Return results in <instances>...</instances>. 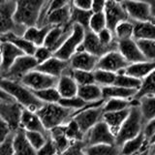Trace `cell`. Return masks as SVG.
I'll return each mask as SVG.
<instances>
[{
    "label": "cell",
    "mask_w": 155,
    "mask_h": 155,
    "mask_svg": "<svg viewBox=\"0 0 155 155\" xmlns=\"http://www.w3.org/2000/svg\"><path fill=\"white\" fill-rule=\"evenodd\" d=\"M70 18H71V1H69V3L66 6L48 13L47 18V24L51 26H64L70 23Z\"/></svg>",
    "instance_id": "obj_26"
},
{
    "label": "cell",
    "mask_w": 155,
    "mask_h": 155,
    "mask_svg": "<svg viewBox=\"0 0 155 155\" xmlns=\"http://www.w3.org/2000/svg\"><path fill=\"white\" fill-rule=\"evenodd\" d=\"M33 93L37 97V99L41 101L43 104H58V102L61 99L56 87L36 91L33 92Z\"/></svg>",
    "instance_id": "obj_41"
},
{
    "label": "cell",
    "mask_w": 155,
    "mask_h": 155,
    "mask_svg": "<svg viewBox=\"0 0 155 155\" xmlns=\"http://www.w3.org/2000/svg\"><path fill=\"white\" fill-rule=\"evenodd\" d=\"M104 15L106 17L107 28L111 32L114 31L115 27L120 22L129 19L122 3L118 1H106Z\"/></svg>",
    "instance_id": "obj_15"
},
{
    "label": "cell",
    "mask_w": 155,
    "mask_h": 155,
    "mask_svg": "<svg viewBox=\"0 0 155 155\" xmlns=\"http://www.w3.org/2000/svg\"><path fill=\"white\" fill-rule=\"evenodd\" d=\"M1 64H2V59H1V43H0V78H1Z\"/></svg>",
    "instance_id": "obj_61"
},
{
    "label": "cell",
    "mask_w": 155,
    "mask_h": 155,
    "mask_svg": "<svg viewBox=\"0 0 155 155\" xmlns=\"http://www.w3.org/2000/svg\"><path fill=\"white\" fill-rule=\"evenodd\" d=\"M155 70V61H143L134 64H129L126 69L121 72L123 74L134 77L136 79L143 81Z\"/></svg>",
    "instance_id": "obj_22"
},
{
    "label": "cell",
    "mask_w": 155,
    "mask_h": 155,
    "mask_svg": "<svg viewBox=\"0 0 155 155\" xmlns=\"http://www.w3.org/2000/svg\"><path fill=\"white\" fill-rule=\"evenodd\" d=\"M84 148H85V144L84 142L73 143L69 147V148L65 150L60 155H85Z\"/></svg>",
    "instance_id": "obj_51"
},
{
    "label": "cell",
    "mask_w": 155,
    "mask_h": 155,
    "mask_svg": "<svg viewBox=\"0 0 155 155\" xmlns=\"http://www.w3.org/2000/svg\"><path fill=\"white\" fill-rule=\"evenodd\" d=\"M68 75H70L73 78V80L76 81V84L79 86H84V85L95 84L93 72H86V71L70 69V71L68 72Z\"/></svg>",
    "instance_id": "obj_42"
},
{
    "label": "cell",
    "mask_w": 155,
    "mask_h": 155,
    "mask_svg": "<svg viewBox=\"0 0 155 155\" xmlns=\"http://www.w3.org/2000/svg\"><path fill=\"white\" fill-rule=\"evenodd\" d=\"M0 100H2V101H15L6 91L1 88V87H0Z\"/></svg>",
    "instance_id": "obj_58"
},
{
    "label": "cell",
    "mask_w": 155,
    "mask_h": 155,
    "mask_svg": "<svg viewBox=\"0 0 155 155\" xmlns=\"http://www.w3.org/2000/svg\"><path fill=\"white\" fill-rule=\"evenodd\" d=\"M13 134L9 126L0 118V144L3 143Z\"/></svg>",
    "instance_id": "obj_54"
},
{
    "label": "cell",
    "mask_w": 155,
    "mask_h": 155,
    "mask_svg": "<svg viewBox=\"0 0 155 155\" xmlns=\"http://www.w3.org/2000/svg\"><path fill=\"white\" fill-rule=\"evenodd\" d=\"M68 3H69V1H64V0H53V1H50V3H48V13L64 7Z\"/></svg>",
    "instance_id": "obj_56"
},
{
    "label": "cell",
    "mask_w": 155,
    "mask_h": 155,
    "mask_svg": "<svg viewBox=\"0 0 155 155\" xmlns=\"http://www.w3.org/2000/svg\"><path fill=\"white\" fill-rule=\"evenodd\" d=\"M98 59V57L92 55L84 51H77L69 60V65L72 70L94 72L97 68Z\"/></svg>",
    "instance_id": "obj_18"
},
{
    "label": "cell",
    "mask_w": 155,
    "mask_h": 155,
    "mask_svg": "<svg viewBox=\"0 0 155 155\" xmlns=\"http://www.w3.org/2000/svg\"><path fill=\"white\" fill-rule=\"evenodd\" d=\"M143 125L144 122L139 106H132L130 108L128 117L115 136V144L120 147L127 140L136 138L143 132Z\"/></svg>",
    "instance_id": "obj_4"
},
{
    "label": "cell",
    "mask_w": 155,
    "mask_h": 155,
    "mask_svg": "<svg viewBox=\"0 0 155 155\" xmlns=\"http://www.w3.org/2000/svg\"><path fill=\"white\" fill-rule=\"evenodd\" d=\"M48 135H50V138L52 140L53 143L55 144L56 149L59 154H62L65 150L69 148V147L73 143L71 140L66 137L64 125L48 131Z\"/></svg>",
    "instance_id": "obj_33"
},
{
    "label": "cell",
    "mask_w": 155,
    "mask_h": 155,
    "mask_svg": "<svg viewBox=\"0 0 155 155\" xmlns=\"http://www.w3.org/2000/svg\"><path fill=\"white\" fill-rule=\"evenodd\" d=\"M17 1H0V37L9 33L23 36L26 29L17 25L14 21Z\"/></svg>",
    "instance_id": "obj_6"
},
{
    "label": "cell",
    "mask_w": 155,
    "mask_h": 155,
    "mask_svg": "<svg viewBox=\"0 0 155 155\" xmlns=\"http://www.w3.org/2000/svg\"><path fill=\"white\" fill-rule=\"evenodd\" d=\"M0 87L24 109L36 113L44 105L41 101L37 99L33 91L23 85L21 81L0 78Z\"/></svg>",
    "instance_id": "obj_1"
},
{
    "label": "cell",
    "mask_w": 155,
    "mask_h": 155,
    "mask_svg": "<svg viewBox=\"0 0 155 155\" xmlns=\"http://www.w3.org/2000/svg\"><path fill=\"white\" fill-rule=\"evenodd\" d=\"M142 84H143L142 80L136 79L134 77L128 76L126 74H123V73H119V74H116V79L114 85H117L120 87H123V88L139 91Z\"/></svg>",
    "instance_id": "obj_38"
},
{
    "label": "cell",
    "mask_w": 155,
    "mask_h": 155,
    "mask_svg": "<svg viewBox=\"0 0 155 155\" xmlns=\"http://www.w3.org/2000/svg\"><path fill=\"white\" fill-rule=\"evenodd\" d=\"M139 101V108L142 114L143 122L155 118V96H145Z\"/></svg>",
    "instance_id": "obj_35"
},
{
    "label": "cell",
    "mask_w": 155,
    "mask_h": 155,
    "mask_svg": "<svg viewBox=\"0 0 155 155\" xmlns=\"http://www.w3.org/2000/svg\"><path fill=\"white\" fill-rule=\"evenodd\" d=\"M129 63L126 61L122 54L117 51H110L98 59L96 70H103L119 74L128 67Z\"/></svg>",
    "instance_id": "obj_12"
},
{
    "label": "cell",
    "mask_w": 155,
    "mask_h": 155,
    "mask_svg": "<svg viewBox=\"0 0 155 155\" xmlns=\"http://www.w3.org/2000/svg\"><path fill=\"white\" fill-rule=\"evenodd\" d=\"M145 60L155 61V40L136 41Z\"/></svg>",
    "instance_id": "obj_47"
},
{
    "label": "cell",
    "mask_w": 155,
    "mask_h": 155,
    "mask_svg": "<svg viewBox=\"0 0 155 155\" xmlns=\"http://www.w3.org/2000/svg\"><path fill=\"white\" fill-rule=\"evenodd\" d=\"M150 145H147L144 148H143L142 150H140V152L136 153L135 155H151V153H150Z\"/></svg>",
    "instance_id": "obj_59"
},
{
    "label": "cell",
    "mask_w": 155,
    "mask_h": 155,
    "mask_svg": "<svg viewBox=\"0 0 155 155\" xmlns=\"http://www.w3.org/2000/svg\"><path fill=\"white\" fill-rule=\"evenodd\" d=\"M19 81L31 91L36 92L47 88L56 87L58 79L46 75L37 70H33L24 76Z\"/></svg>",
    "instance_id": "obj_10"
},
{
    "label": "cell",
    "mask_w": 155,
    "mask_h": 155,
    "mask_svg": "<svg viewBox=\"0 0 155 155\" xmlns=\"http://www.w3.org/2000/svg\"><path fill=\"white\" fill-rule=\"evenodd\" d=\"M72 31L73 24L71 23L64 26H52L46 38L44 46L54 54L71 35Z\"/></svg>",
    "instance_id": "obj_13"
},
{
    "label": "cell",
    "mask_w": 155,
    "mask_h": 155,
    "mask_svg": "<svg viewBox=\"0 0 155 155\" xmlns=\"http://www.w3.org/2000/svg\"><path fill=\"white\" fill-rule=\"evenodd\" d=\"M36 155H59L55 144L53 143L52 140L50 138V135H48V138L45 144L36 151Z\"/></svg>",
    "instance_id": "obj_50"
},
{
    "label": "cell",
    "mask_w": 155,
    "mask_h": 155,
    "mask_svg": "<svg viewBox=\"0 0 155 155\" xmlns=\"http://www.w3.org/2000/svg\"><path fill=\"white\" fill-rule=\"evenodd\" d=\"M150 6V12H151L152 21H155V1H148Z\"/></svg>",
    "instance_id": "obj_60"
},
{
    "label": "cell",
    "mask_w": 155,
    "mask_h": 155,
    "mask_svg": "<svg viewBox=\"0 0 155 155\" xmlns=\"http://www.w3.org/2000/svg\"><path fill=\"white\" fill-rule=\"evenodd\" d=\"M78 96L88 104L96 103V102L103 100L102 98V87L96 84L79 86Z\"/></svg>",
    "instance_id": "obj_32"
},
{
    "label": "cell",
    "mask_w": 155,
    "mask_h": 155,
    "mask_svg": "<svg viewBox=\"0 0 155 155\" xmlns=\"http://www.w3.org/2000/svg\"><path fill=\"white\" fill-rule=\"evenodd\" d=\"M58 104L62 106L63 108L73 110L74 113L84 110L87 106L90 105L88 103H86V102H84L82 99H81L78 95L75 97H71V98H61L60 101L58 102Z\"/></svg>",
    "instance_id": "obj_44"
},
{
    "label": "cell",
    "mask_w": 155,
    "mask_h": 155,
    "mask_svg": "<svg viewBox=\"0 0 155 155\" xmlns=\"http://www.w3.org/2000/svg\"><path fill=\"white\" fill-rule=\"evenodd\" d=\"M92 16V13L90 11H84V10L78 9L73 6L71 1V18H70V23L71 24H78V25L84 28L85 30H88L89 26V21Z\"/></svg>",
    "instance_id": "obj_36"
},
{
    "label": "cell",
    "mask_w": 155,
    "mask_h": 155,
    "mask_svg": "<svg viewBox=\"0 0 155 155\" xmlns=\"http://www.w3.org/2000/svg\"><path fill=\"white\" fill-rule=\"evenodd\" d=\"M70 69L71 68L69 65V61L61 60L55 56L51 57L48 60L38 65L36 68L37 71L53 78H57V79H59L63 75H67Z\"/></svg>",
    "instance_id": "obj_17"
},
{
    "label": "cell",
    "mask_w": 155,
    "mask_h": 155,
    "mask_svg": "<svg viewBox=\"0 0 155 155\" xmlns=\"http://www.w3.org/2000/svg\"><path fill=\"white\" fill-rule=\"evenodd\" d=\"M84 143L85 147L97 144H115V135L111 132L109 126L101 120L84 135Z\"/></svg>",
    "instance_id": "obj_8"
},
{
    "label": "cell",
    "mask_w": 155,
    "mask_h": 155,
    "mask_svg": "<svg viewBox=\"0 0 155 155\" xmlns=\"http://www.w3.org/2000/svg\"><path fill=\"white\" fill-rule=\"evenodd\" d=\"M23 107L16 101L0 100V118L6 123L13 133L21 129V117Z\"/></svg>",
    "instance_id": "obj_9"
},
{
    "label": "cell",
    "mask_w": 155,
    "mask_h": 155,
    "mask_svg": "<svg viewBox=\"0 0 155 155\" xmlns=\"http://www.w3.org/2000/svg\"><path fill=\"white\" fill-rule=\"evenodd\" d=\"M56 89L61 98H71L78 95L79 85L70 75H63L58 79Z\"/></svg>",
    "instance_id": "obj_29"
},
{
    "label": "cell",
    "mask_w": 155,
    "mask_h": 155,
    "mask_svg": "<svg viewBox=\"0 0 155 155\" xmlns=\"http://www.w3.org/2000/svg\"><path fill=\"white\" fill-rule=\"evenodd\" d=\"M85 155H120V147L116 144H97L85 147Z\"/></svg>",
    "instance_id": "obj_37"
},
{
    "label": "cell",
    "mask_w": 155,
    "mask_h": 155,
    "mask_svg": "<svg viewBox=\"0 0 155 155\" xmlns=\"http://www.w3.org/2000/svg\"><path fill=\"white\" fill-rule=\"evenodd\" d=\"M129 111L130 109L119 111H111V113H104L103 116H102V120L109 126L111 132L116 136L118 130L124 123L126 118L128 117Z\"/></svg>",
    "instance_id": "obj_27"
},
{
    "label": "cell",
    "mask_w": 155,
    "mask_h": 155,
    "mask_svg": "<svg viewBox=\"0 0 155 155\" xmlns=\"http://www.w3.org/2000/svg\"><path fill=\"white\" fill-rule=\"evenodd\" d=\"M143 134L147 142L153 136H155V118L144 123L143 128Z\"/></svg>",
    "instance_id": "obj_53"
},
{
    "label": "cell",
    "mask_w": 155,
    "mask_h": 155,
    "mask_svg": "<svg viewBox=\"0 0 155 155\" xmlns=\"http://www.w3.org/2000/svg\"><path fill=\"white\" fill-rule=\"evenodd\" d=\"M104 100L96 102V103H92L84 110L77 111V113H74V114H73L72 119L76 121V123L84 135L93 126H95L102 120V116H103L104 114L102 106L104 105Z\"/></svg>",
    "instance_id": "obj_5"
},
{
    "label": "cell",
    "mask_w": 155,
    "mask_h": 155,
    "mask_svg": "<svg viewBox=\"0 0 155 155\" xmlns=\"http://www.w3.org/2000/svg\"><path fill=\"white\" fill-rule=\"evenodd\" d=\"M122 6L131 21H152L150 6L148 2L122 1Z\"/></svg>",
    "instance_id": "obj_14"
},
{
    "label": "cell",
    "mask_w": 155,
    "mask_h": 155,
    "mask_svg": "<svg viewBox=\"0 0 155 155\" xmlns=\"http://www.w3.org/2000/svg\"><path fill=\"white\" fill-rule=\"evenodd\" d=\"M52 56H53V53L45 46L37 47L35 51H34V54H33L34 59L36 60L38 65H40V64H42V63L46 62L47 60H48Z\"/></svg>",
    "instance_id": "obj_49"
},
{
    "label": "cell",
    "mask_w": 155,
    "mask_h": 155,
    "mask_svg": "<svg viewBox=\"0 0 155 155\" xmlns=\"http://www.w3.org/2000/svg\"><path fill=\"white\" fill-rule=\"evenodd\" d=\"M145 96H155V70L143 81V84L134 99L140 100Z\"/></svg>",
    "instance_id": "obj_40"
},
{
    "label": "cell",
    "mask_w": 155,
    "mask_h": 155,
    "mask_svg": "<svg viewBox=\"0 0 155 155\" xmlns=\"http://www.w3.org/2000/svg\"><path fill=\"white\" fill-rule=\"evenodd\" d=\"M117 51L122 54V56L125 58L126 61H127L129 64H134V63L145 61L137 42H136L134 39L118 41Z\"/></svg>",
    "instance_id": "obj_19"
},
{
    "label": "cell",
    "mask_w": 155,
    "mask_h": 155,
    "mask_svg": "<svg viewBox=\"0 0 155 155\" xmlns=\"http://www.w3.org/2000/svg\"><path fill=\"white\" fill-rule=\"evenodd\" d=\"M0 43H1V59H2L1 75L3 76L8 72V70L12 67V65L16 62L18 58L23 55V52H21L17 47L12 45L11 43L8 42H0Z\"/></svg>",
    "instance_id": "obj_21"
},
{
    "label": "cell",
    "mask_w": 155,
    "mask_h": 155,
    "mask_svg": "<svg viewBox=\"0 0 155 155\" xmlns=\"http://www.w3.org/2000/svg\"><path fill=\"white\" fill-rule=\"evenodd\" d=\"M105 6H106V1H92L91 13L92 14L104 13Z\"/></svg>",
    "instance_id": "obj_57"
},
{
    "label": "cell",
    "mask_w": 155,
    "mask_h": 155,
    "mask_svg": "<svg viewBox=\"0 0 155 155\" xmlns=\"http://www.w3.org/2000/svg\"><path fill=\"white\" fill-rule=\"evenodd\" d=\"M44 3L45 1L42 0L17 1L14 15V21L17 25L24 29L36 26Z\"/></svg>",
    "instance_id": "obj_3"
},
{
    "label": "cell",
    "mask_w": 155,
    "mask_h": 155,
    "mask_svg": "<svg viewBox=\"0 0 155 155\" xmlns=\"http://www.w3.org/2000/svg\"><path fill=\"white\" fill-rule=\"evenodd\" d=\"M105 28H107V22L104 13L92 14L89 21L88 30L92 31L95 34H98L102 30H104Z\"/></svg>",
    "instance_id": "obj_46"
},
{
    "label": "cell",
    "mask_w": 155,
    "mask_h": 155,
    "mask_svg": "<svg viewBox=\"0 0 155 155\" xmlns=\"http://www.w3.org/2000/svg\"><path fill=\"white\" fill-rule=\"evenodd\" d=\"M132 106H139V101L135 99H109L105 101L102 109H103V113H111V111H119L130 109Z\"/></svg>",
    "instance_id": "obj_34"
},
{
    "label": "cell",
    "mask_w": 155,
    "mask_h": 155,
    "mask_svg": "<svg viewBox=\"0 0 155 155\" xmlns=\"http://www.w3.org/2000/svg\"><path fill=\"white\" fill-rule=\"evenodd\" d=\"M19 127L24 132H40L42 134L48 135V132L43 126L38 114L35 111L27 109H23L22 110Z\"/></svg>",
    "instance_id": "obj_20"
},
{
    "label": "cell",
    "mask_w": 155,
    "mask_h": 155,
    "mask_svg": "<svg viewBox=\"0 0 155 155\" xmlns=\"http://www.w3.org/2000/svg\"><path fill=\"white\" fill-rule=\"evenodd\" d=\"M13 148L15 155H36V150L29 143L25 132L21 129L13 133Z\"/></svg>",
    "instance_id": "obj_23"
},
{
    "label": "cell",
    "mask_w": 155,
    "mask_h": 155,
    "mask_svg": "<svg viewBox=\"0 0 155 155\" xmlns=\"http://www.w3.org/2000/svg\"><path fill=\"white\" fill-rule=\"evenodd\" d=\"M0 42L11 43L12 45L17 47L21 52H23V54L32 55V56L37 48L36 46H34L31 42L26 40L23 36H18L16 34H13V33H9L2 37H0Z\"/></svg>",
    "instance_id": "obj_28"
},
{
    "label": "cell",
    "mask_w": 155,
    "mask_h": 155,
    "mask_svg": "<svg viewBox=\"0 0 155 155\" xmlns=\"http://www.w3.org/2000/svg\"><path fill=\"white\" fill-rule=\"evenodd\" d=\"M95 84L101 87L114 85L116 79V74L103 70H95L94 72Z\"/></svg>",
    "instance_id": "obj_45"
},
{
    "label": "cell",
    "mask_w": 155,
    "mask_h": 155,
    "mask_svg": "<svg viewBox=\"0 0 155 155\" xmlns=\"http://www.w3.org/2000/svg\"><path fill=\"white\" fill-rule=\"evenodd\" d=\"M0 155H15L13 148V134L0 144Z\"/></svg>",
    "instance_id": "obj_52"
},
{
    "label": "cell",
    "mask_w": 155,
    "mask_h": 155,
    "mask_svg": "<svg viewBox=\"0 0 155 155\" xmlns=\"http://www.w3.org/2000/svg\"><path fill=\"white\" fill-rule=\"evenodd\" d=\"M147 145H149L148 142L143 136V132L136 138L127 140L120 147V155H135L140 152Z\"/></svg>",
    "instance_id": "obj_31"
},
{
    "label": "cell",
    "mask_w": 155,
    "mask_h": 155,
    "mask_svg": "<svg viewBox=\"0 0 155 155\" xmlns=\"http://www.w3.org/2000/svg\"><path fill=\"white\" fill-rule=\"evenodd\" d=\"M26 139L28 140L31 147L36 150L40 149L48 138V135L42 134L40 132H25Z\"/></svg>",
    "instance_id": "obj_48"
},
{
    "label": "cell",
    "mask_w": 155,
    "mask_h": 155,
    "mask_svg": "<svg viewBox=\"0 0 155 155\" xmlns=\"http://www.w3.org/2000/svg\"><path fill=\"white\" fill-rule=\"evenodd\" d=\"M85 31L86 30L84 28L78 25V24H74L71 35L68 37V39L64 42L59 50L53 54V56L59 58L61 60L69 61L71 57L75 54L77 51L79 50V48L81 46L84 39Z\"/></svg>",
    "instance_id": "obj_7"
},
{
    "label": "cell",
    "mask_w": 155,
    "mask_h": 155,
    "mask_svg": "<svg viewBox=\"0 0 155 155\" xmlns=\"http://www.w3.org/2000/svg\"><path fill=\"white\" fill-rule=\"evenodd\" d=\"M114 34L115 40L117 42L133 39V34H134L133 21H131L130 19H127V21L120 22L118 25L115 27Z\"/></svg>",
    "instance_id": "obj_39"
},
{
    "label": "cell",
    "mask_w": 155,
    "mask_h": 155,
    "mask_svg": "<svg viewBox=\"0 0 155 155\" xmlns=\"http://www.w3.org/2000/svg\"><path fill=\"white\" fill-rule=\"evenodd\" d=\"M65 135L72 143H78V142H84V134L81 132V130L76 123L74 119H71L69 122H67L64 125Z\"/></svg>",
    "instance_id": "obj_43"
},
{
    "label": "cell",
    "mask_w": 155,
    "mask_h": 155,
    "mask_svg": "<svg viewBox=\"0 0 155 155\" xmlns=\"http://www.w3.org/2000/svg\"><path fill=\"white\" fill-rule=\"evenodd\" d=\"M36 114L45 129L51 131L59 126L65 125L72 119L74 111L63 108L59 104H44Z\"/></svg>",
    "instance_id": "obj_2"
},
{
    "label": "cell",
    "mask_w": 155,
    "mask_h": 155,
    "mask_svg": "<svg viewBox=\"0 0 155 155\" xmlns=\"http://www.w3.org/2000/svg\"><path fill=\"white\" fill-rule=\"evenodd\" d=\"M59 155H60V154H59Z\"/></svg>",
    "instance_id": "obj_62"
},
{
    "label": "cell",
    "mask_w": 155,
    "mask_h": 155,
    "mask_svg": "<svg viewBox=\"0 0 155 155\" xmlns=\"http://www.w3.org/2000/svg\"><path fill=\"white\" fill-rule=\"evenodd\" d=\"M37 67L38 63L32 55L23 54L18 58L16 62L12 65V67L8 70V72L6 74H4L1 78L19 81L29 72L36 70Z\"/></svg>",
    "instance_id": "obj_11"
},
{
    "label": "cell",
    "mask_w": 155,
    "mask_h": 155,
    "mask_svg": "<svg viewBox=\"0 0 155 155\" xmlns=\"http://www.w3.org/2000/svg\"><path fill=\"white\" fill-rule=\"evenodd\" d=\"M51 27L52 26L51 25H46L43 27L33 26V27L26 28L25 32L23 34V37L29 42H31L34 46L36 47L44 46V43H45L46 38Z\"/></svg>",
    "instance_id": "obj_30"
},
{
    "label": "cell",
    "mask_w": 155,
    "mask_h": 155,
    "mask_svg": "<svg viewBox=\"0 0 155 155\" xmlns=\"http://www.w3.org/2000/svg\"><path fill=\"white\" fill-rule=\"evenodd\" d=\"M137 90L127 89L117 85H110L102 87V98L104 101L109 99H124L132 100L137 94Z\"/></svg>",
    "instance_id": "obj_24"
},
{
    "label": "cell",
    "mask_w": 155,
    "mask_h": 155,
    "mask_svg": "<svg viewBox=\"0 0 155 155\" xmlns=\"http://www.w3.org/2000/svg\"><path fill=\"white\" fill-rule=\"evenodd\" d=\"M115 50H117V47H106L104 45H102L101 42L99 41L97 34L93 33L90 30H87L85 31L84 42H82L81 46L79 48V50L77 51H84L92 55L100 58L101 56L106 54L107 52Z\"/></svg>",
    "instance_id": "obj_16"
},
{
    "label": "cell",
    "mask_w": 155,
    "mask_h": 155,
    "mask_svg": "<svg viewBox=\"0 0 155 155\" xmlns=\"http://www.w3.org/2000/svg\"><path fill=\"white\" fill-rule=\"evenodd\" d=\"M73 6L84 10V11H90L92 7V1L91 0H76V1H72Z\"/></svg>",
    "instance_id": "obj_55"
},
{
    "label": "cell",
    "mask_w": 155,
    "mask_h": 155,
    "mask_svg": "<svg viewBox=\"0 0 155 155\" xmlns=\"http://www.w3.org/2000/svg\"><path fill=\"white\" fill-rule=\"evenodd\" d=\"M134 23L133 39L135 41L155 40V21H138Z\"/></svg>",
    "instance_id": "obj_25"
}]
</instances>
